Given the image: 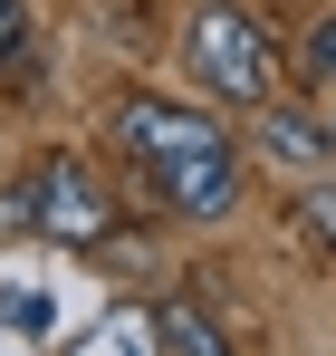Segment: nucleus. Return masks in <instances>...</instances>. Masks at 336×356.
Segmentation results:
<instances>
[{
    "label": "nucleus",
    "mask_w": 336,
    "mask_h": 356,
    "mask_svg": "<svg viewBox=\"0 0 336 356\" xmlns=\"http://www.w3.org/2000/svg\"><path fill=\"white\" fill-rule=\"evenodd\" d=\"M298 222H308V241H327V250H336V164H327L317 183H308V202H298Z\"/></svg>",
    "instance_id": "1a4fd4ad"
},
{
    "label": "nucleus",
    "mask_w": 336,
    "mask_h": 356,
    "mask_svg": "<svg viewBox=\"0 0 336 356\" xmlns=\"http://www.w3.org/2000/svg\"><path fill=\"white\" fill-rule=\"evenodd\" d=\"M183 58L192 77L221 97V106H269L279 97V39L240 10V0H212V10H192V29H183Z\"/></svg>",
    "instance_id": "f03ea898"
},
{
    "label": "nucleus",
    "mask_w": 336,
    "mask_h": 356,
    "mask_svg": "<svg viewBox=\"0 0 336 356\" xmlns=\"http://www.w3.org/2000/svg\"><path fill=\"white\" fill-rule=\"evenodd\" d=\"M29 49H39L29 10H19V0H0V77H19V67H29Z\"/></svg>",
    "instance_id": "6e6552de"
},
{
    "label": "nucleus",
    "mask_w": 336,
    "mask_h": 356,
    "mask_svg": "<svg viewBox=\"0 0 336 356\" xmlns=\"http://www.w3.org/2000/svg\"><path fill=\"white\" fill-rule=\"evenodd\" d=\"M77 356H164V347H154V308H115Z\"/></svg>",
    "instance_id": "423d86ee"
},
{
    "label": "nucleus",
    "mask_w": 336,
    "mask_h": 356,
    "mask_svg": "<svg viewBox=\"0 0 336 356\" xmlns=\"http://www.w3.org/2000/svg\"><path fill=\"white\" fill-rule=\"evenodd\" d=\"M0 318H10V327H29V337H39V327H49V298H39V289H10V298H0Z\"/></svg>",
    "instance_id": "9d476101"
},
{
    "label": "nucleus",
    "mask_w": 336,
    "mask_h": 356,
    "mask_svg": "<svg viewBox=\"0 0 336 356\" xmlns=\"http://www.w3.org/2000/svg\"><path fill=\"white\" fill-rule=\"evenodd\" d=\"M39 232L67 241V250H96V241L115 232V202L77 174V164H39Z\"/></svg>",
    "instance_id": "7ed1b4c3"
},
{
    "label": "nucleus",
    "mask_w": 336,
    "mask_h": 356,
    "mask_svg": "<svg viewBox=\"0 0 336 356\" xmlns=\"http://www.w3.org/2000/svg\"><path fill=\"white\" fill-rule=\"evenodd\" d=\"M298 67H308V87H317V97L336 87V19H308V39H298Z\"/></svg>",
    "instance_id": "0eeeda50"
},
{
    "label": "nucleus",
    "mask_w": 336,
    "mask_h": 356,
    "mask_svg": "<svg viewBox=\"0 0 336 356\" xmlns=\"http://www.w3.org/2000/svg\"><path fill=\"white\" fill-rule=\"evenodd\" d=\"M154 347L164 356H230V337L192 308V298H173V308H154Z\"/></svg>",
    "instance_id": "39448f33"
},
{
    "label": "nucleus",
    "mask_w": 336,
    "mask_h": 356,
    "mask_svg": "<svg viewBox=\"0 0 336 356\" xmlns=\"http://www.w3.org/2000/svg\"><path fill=\"white\" fill-rule=\"evenodd\" d=\"M250 125H260V154L269 164H288V174H327L336 164V125H327V106H250Z\"/></svg>",
    "instance_id": "20e7f679"
},
{
    "label": "nucleus",
    "mask_w": 336,
    "mask_h": 356,
    "mask_svg": "<svg viewBox=\"0 0 336 356\" xmlns=\"http://www.w3.org/2000/svg\"><path fill=\"white\" fill-rule=\"evenodd\" d=\"M106 135L135 174L154 183V202L183 212V222H221L240 202V145L202 106H173V97H115L106 106Z\"/></svg>",
    "instance_id": "f257e3e1"
}]
</instances>
